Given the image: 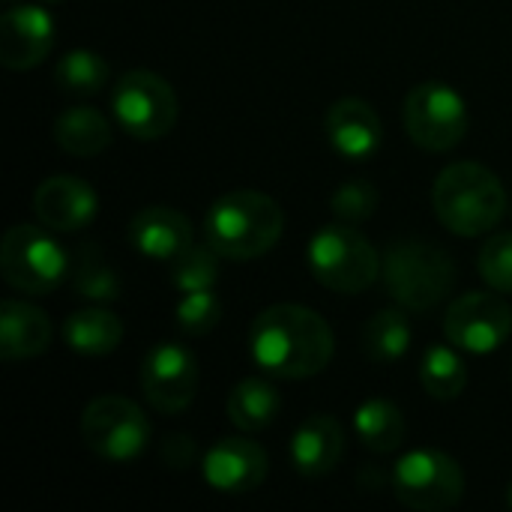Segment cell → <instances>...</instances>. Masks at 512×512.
Wrapping results in <instances>:
<instances>
[{"label":"cell","instance_id":"cell-23","mask_svg":"<svg viewBox=\"0 0 512 512\" xmlns=\"http://www.w3.org/2000/svg\"><path fill=\"white\" fill-rule=\"evenodd\" d=\"M72 288L81 300L108 306L120 297L123 282L117 270L108 264L105 252L99 243H81L75 258H72Z\"/></svg>","mask_w":512,"mask_h":512},{"label":"cell","instance_id":"cell-9","mask_svg":"<svg viewBox=\"0 0 512 512\" xmlns=\"http://www.w3.org/2000/svg\"><path fill=\"white\" fill-rule=\"evenodd\" d=\"M111 111L126 135L138 141H156L174 129L180 102L162 75L150 69H129L114 81Z\"/></svg>","mask_w":512,"mask_h":512},{"label":"cell","instance_id":"cell-17","mask_svg":"<svg viewBox=\"0 0 512 512\" xmlns=\"http://www.w3.org/2000/svg\"><path fill=\"white\" fill-rule=\"evenodd\" d=\"M129 240L144 258L174 261L183 249L195 243V231L186 213L165 207V204H150L132 216Z\"/></svg>","mask_w":512,"mask_h":512},{"label":"cell","instance_id":"cell-19","mask_svg":"<svg viewBox=\"0 0 512 512\" xmlns=\"http://www.w3.org/2000/svg\"><path fill=\"white\" fill-rule=\"evenodd\" d=\"M51 345L48 315L24 300H3L0 306V357L33 360Z\"/></svg>","mask_w":512,"mask_h":512},{"label":"cell","instance_id":"cell-1","mask_svg":"<svg viewBox=\"0 0 512 512\" xmlns=\"http://www.w3.org/2000/svg\"><path fill=\"white\" fill-rule=\"evenodd\" d=\"M249 351L264 375L303 381L330 366L336 354V336L315 309L300 303H276L252 321Z\"/></svg>","mask_w":512,"mask_h":512},{"label":"cell","instance_id":"cell-11","mask_svg":"<svg viewBox=\"0 0 512 512\" xmlns=\"http://www.w3.org/2000/svg\"><path fill=\"white\" fill-rule=\"evenodd\" d=\"M444 336L459 351L495 354L512 336L510 303L492 291H471L447 309Z\"/></svg>","mask_w":512,"mask_h":512},{"label":"cell","instance_id":"cell-16","mask_svg":"<svg viewBox=\"0 0 512 512\" xmlns=\"http://www.w3.org/2000/svg\"><path fill=\"white\" fill-rule=\"evenodd\" d=\"M324 129H327L330 147L345 159H369L384 144L381 117L360 96L336 99L324 117Z\"/></svg>","mask_w":512,"mask_h":512},{"label":"cell","instance_id":"cell-34","mask_svg":"<svg viewBox=\"0 0 512 512\" xmlns=\"http://www.w3.org/2000/svg\"><path fill=\"white\" fill-rule=\"evenodd\" d=\"M48 3H54V0H48Z\"/></svg>","mask_w":512,"mask_h":512},{"label":"cell","instance_id":"cell-20","mask_svg":"<svg viewBox=\"0 0 512 512\" xmlns=\"http://www.w3.org/2000/svg\"><path fill=\"white\" fill-rule=\"evenodd\" d=\"M54 141L63 153L90 159L108 150L111 144V123L99 108L72 105L54 120Z\"/></svg>","mask_w":512,"mask_h":512},{"label":"cell","instance_id":"cell-5","mask_svg":"<svg viewBox=\"0 0 512 512\" xmlns=\"http://www.w3.org/2000/svg\"><path fill=\"white\" fill-rule=\"evenodd\" d=\"M312 276L336 294L369 291L381 276V255L372 240L351 222L321 225L306 246Z\"/></svg>","mask_w":512,"mask_h":512},{"label":"cell","instance_id":"cell-33","mask_svg":"<svg viewBox=\"0 0 512 512\" xmlns=\"http://www.w3.org/2000/svg\"><path fill=\"white\" fill-rule=\"evenodd\" d=\"M507 504L512 507V483H510V492H507Z\"/></svg>","mask_w":512,"mask_h":512},{"label":"cell","instance_id":"cell-26","mask_svg":"<svg viewBox=\"0 0 512 512\" xmlns=\"http://www.w3.org/2000/svg\"><path fill=\"white\" fill-rule=\"evenodd\" d=\"M420 384L432 399H441V402L459 399L468 387V366L459 348L432 345L420 363Z\"/></svg>","mask_w":512,"mask_h":512},{"label":"cell","instance_id":"cell-21","mask_svg":"<svg viewBox=\"0 0 512 512\" xmlns=\"http://www.w3.org/2000/svg\"><path fill=\"white\" fill-rule=\"evenodd\" d=\"M63 342L84 357H105L123 342V324L105 306H87L63 321Z\"/></svg>","mask_w":512,"mask_h":512},{"label":"cell","instance_id":"cell-18","mask_svg":"<svg viewBox=\"0 0 512 512\" xmlns=\"http://www.w3.org/2000/svg\"><path fill=\"white\" fill-rule=\"evenodd\" d=\"M345 456V429L330 414L306 417L291 438V465L303 477H327Z\"/></svg>","mask_w":512,"mask_h":512},{"label":"cell","instance_id":"cell-12","mask_svg":"<svg viewBox=\"0 0 512 512\" xmlns=\"http://www.w3.org/2000/svg\"><path fill=\"white\" fill-rule=\"evenodd\" d=\"M141 393L159 414H183L198 390V360L180 342H156L141 360Z\"/></svg>","mask_w":512,"mask_h":512},{"label":"cell","instance_id":"cell-8","mask_svg":"<svg viewBox=\"0 0 512 512\" xmlns=\"http://www.w3.org/2000/svg\"><path fill=\"white\" fill-rule=\"evenodd\" d=\"M393 495L402 507L420 512L453 510L465 495V471L441 450H411L390 471Z\"/></svg>","mask_w":512,"mask_h":512},{"label":"cell","instance_id":"cell-35","mask_svg":"<svg viewBox=\"0 0 512 512\" xmlns=\"http://www.w3.org/2000/svg\"><path fill=\"white\" fill-rule=\"evenodd\" d=\"M6 3H9V0H6Z\"/></svg>","mask_w":512,"mask_h":512},{"label":"cell","instance_id":"cell-7","mask_svg":"<svg viewBox=\"0 0 512 512\" xmlns=\"http://www.w3.org/2000/svg\"><path fill=\"white\" fill-rule=\"evenodd\" d=\"M408 138L426 153H447L468 135L471 114L465 96L447 81H420L402 105Z\"/></svg>","mask_w":512,"mask_h":512},{"label":"cell","instance_id":"cell-30","mask_svg":"<svg viewBox=\"0 0 512 512\" xmlns=\"http://www.w3.org/2000/svg\"><path fill=\"white\" fill-rule=\"evenodd\" d=\"M477 270L489 288H495L498 294H512V231L492 234L483 243L477 255Z\"/></svg>","mask_w":512,"mask_h":512},{"label":"cell","instance_id":"cell-14","mask_svg":"<svg viewBox=\"0 0 512 512\" xmlns=\"http://www.w3.org/2000/svg\"><path fill=\"white\" fill-rule=\"evenodd\" d=\"M33 213L45 228H51L57 234L81 231L96 219L99 195L87 180H81L75 174H54L36 186Z\"/></svg>","mask_w":512,"mask_h":512},{"label":"cell","instance_id":"cell-29","mask_svg":"<svg viewBox=\"0 0 512 512\" xmlns=\"http://www.w3.org/2000/svg\"><path fill=\"white\" fill-rule=\"evenodd\" d=\"M222 318V303L219 297L210 291H189L180 297L177 309H174V321L186 336H207L216 330Z\"/></svg>","mask_w":512,"mask_h":512},{"label":"cell","instance_id":"cell-31","mask_svg":"<svg viewBox=\"0 0 512 512\" xmlns=\"http://www.w3.org/2000/svg\"><path fill=\"white\" fill-rule=\"evenodd\" d=\"M330 207L342 222L360 225L372 219V213L378 210V189L369 180H348L333 192Z\"/></svg>","mask_w":512,"mask_h":512},{"label":"cell","instance_id":"cell-27","mask_svg":"<svg viewBox=\"0 0 512 512\" xmlns=\"http://www.w3.org/2000/svg\"><path fill=\"white\" fill-rule=\"evenodd\" d=\"M108 78H111V69L105 57L90 48H72L54 66V81L69 96H93L105 87Z\"/></svg>","mask_w":512,"mask_h":512},{"label":"cell","instance_id":"cell-10","mask_svg":"<svg viewBox=\"0 0 512 512\" xmlns=\"http://www.w3.org/2000/svg\"><path fill=\"white\" fill-rule=\"evenodd\" d=\"M81 438L105 462H135L150 441L144 411L126 396H99L81 414Z\"/></svg>","mask_w":512,"mask_h":512},{"label":"cell","instance_id":"cell-3","mask_svg":"<svg viewBox=\"0 0 512 512\" xmlns=\"http://www.w3.org/2000/svg\"><path fill=\"white\" fill-rule=\"evenodd\" d=\"M432 207L447 231L480 237L504 219L507 189L492 168L480 162H453L432 186Z\"/></svg>","mask_w":512,"mask_h":512},{"label":"cell","instance_id":"cell-32","mask_svg":"<svg viewBox=\"0 0 512 512\" xmlns=\"http://www.w3.org/2000/svg\"><path fill=\"white\" fill-rule=\"evenodd\" d=\"M195 456H198V447H195V438L192 435H183V432H174L162 441V462L174 471H183L189 465H195Z\"/></svg>","mask_w":512,"mask_h":512},{"label":"cell","instance_id":"cell-22","mask_svg":"<svg viewBox=\"0 0 512 512\" xmlns=\"http://www.w3.org/2000/svg\"><path fill=\"white\" fill-rule=\"evenodd\" d=\"M282 411V396L267 378H243L228 393V417L240 432H264L276 423Z\"/></svg>","mask_w":512,"mask_h":512},{"label":"cell","instance_id":"cell-4","mask_svg":"<svg viewBox=\"0 0 512 512\" xmlns=\"http://www.w3.org/2000/svg\"><path fill=\"white\" fill-rule=\"evenodd\" d=\"M384 285L402 309L429 312L450 297L456 285V261L438 243L399 240L387 249Z\"/></svg>","mask_w":512,"mask_h":512},{"label":"cell","instance_id":"cell-28","mask_svg":"<svg viewBox=\"0 0 512 512\" xmlns=\"http://www.w3.org/2000/svg\"><path fill=\"white\" fill-rule=\"evenodd\" d=\"M219 252L204 243H192L189 249H183L174 261H171V285L180 294L189 291H210L219 282Z\"/></svg>","mask_w":512,"mask_h":512},{"label":"cell","instance_id":"cell-15","mask_svg":"<svg viewBox=\"0 0 512 512\" xmlns=\"http://www.w3.org/2000/svg\"><path fill=\"white\" fill-rule=\"evenodd\" d=\"M267 465L261 444L249 438H222L207 450L201 471L210 489L222 495H246L267 480Z\"/></svg>","mask_w":512,"mask_h":512},{"label":"cell","instance_id":"cell-6","mask_svg":"<svg viewBox=\"0 0 512 512\" xmlns=\"http://www.w3.org/2000/svg\"><path fill=\"white\" fill-rule=\"evenodd\" d=\"M0 270L6 285L18 294L42 297L66 282L69 255L42 222L12 225L0 246Z\"/></svg>","mask_w":512,"mask_h":512},{"label":"cell","instance_id":"cell-2","mask_svg":"<svg viewBox=\"0 0 512 512\" xmlns=\"http://www.w3.org/2000/svg\"><path fill=\"white\" fill-rule=\"evenodd\" d=\"M285 231L279 201L258 189H237L213 201L204 219V243L228 261L267 255Z\"/></svg>","mask_w":512,"mask_h":512},{"label":"cell","instance_id":"cell-25","mask_svg":"<svg viewBox=\"0 0 512 512\" xmlns=\"http://www.w3.org/2000/svg\"><path fill=\"white\" fill-rule=\"evenodd\" d=\"M411 324L402 309H381L375 312L360 333V345L372 363H396L411 348Z\"/></svg>","mask_w":512,"mask_h":512},{"label":"cell","instance_id":"cell-24","mask_svg":"<svg viewBox=\"0 0 512 512\" xmlns=\"http://www.w3.org/2000/svg\"><path fill=\"white\" fill-rule=\"evenodd\" d=\"M354 432L372 453H396L405 444L408 426L390 399H366L354 411Z\"/></svg>","mask_w":512,"mask_h":512},{"label":"cell","instance_id":"cell-13","mask_svg":"<svg viewBox=\"0 0 512 512\" xmlns=\"http://www.w3.org/2000/svg\"><path fill=\"white\" fill-rule=\"evenodd\" d=\"M54 45V18L36 3L9 6L0 18V63L12 72L36 69Z\"/></svg>","mask_w":512,"mask_h":512}]
</instances>
